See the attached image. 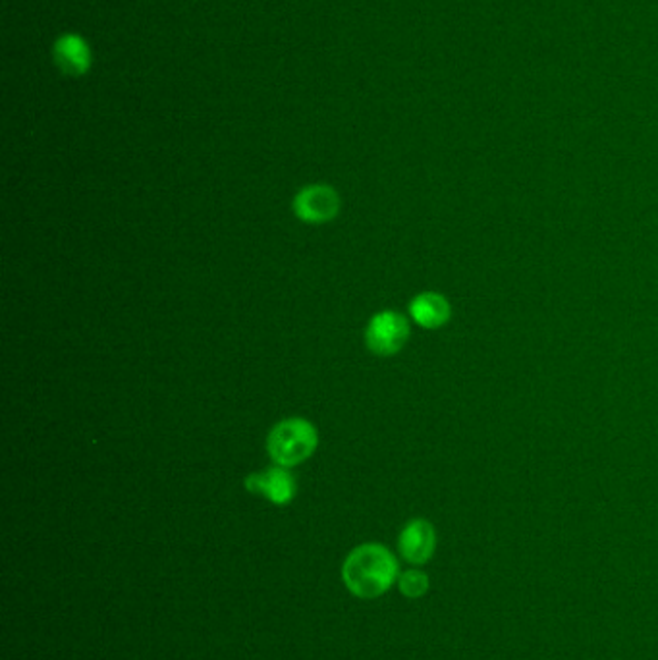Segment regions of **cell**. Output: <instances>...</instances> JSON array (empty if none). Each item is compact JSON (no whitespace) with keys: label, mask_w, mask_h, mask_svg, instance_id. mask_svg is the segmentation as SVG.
<instances>
[{"label":"cell","mask_w":658,"mask_h":660,"mask_svg":"<svg viewBox=\"0 0 658 660\" xmlns=\"http://www.w3.org/2000/svg\"><path fill=\"white\" fill-rule=\"evenodd\" d=\"M398 578V562L392 552L377 543L354 548L342 564V580L357 599L371 601L385 595Z\"/></svg>","instance_id":"6da1fadb"},{"label":"cell","mask_w":658,"mask_h":660,"mask_svg":"<svg viewBox=\"0 0 658 660\" xmlns=\"http://www.w3.org/2000/svg\"><path fill=\"white\" fill-rule=\"evenodd\" d=\"M319 444L315 425L303 417H288L269 432L267 450L271 460L281 467H293L313 456Z\"/></svg>","instance_id":"7a4b0ae2"},{"label":"cell","mask_w":658,"mask_h":660,"mask_svg":"<svg viewBox=\"0 0 658 660\" xmlns=\"http://www.w3.org/2000/svg\"><path fill=\"white\" fill-rule=\"evenodd\" d=\"M409 340V323L402 313L387 309L380 311L367 325L366 344L377 356H394Z\"/></svg>","instance_id":"3957f363"},{"label":"cell","mask_w":658,"mask_h":660,"mask_svg":"<svg viewBox=\"0 0 658 660\" xmlns=\"http://www.w3.org/2000/svg\"><path fill=\"white\" fill-rule=\"evenodd\" d=\"M340 196L328 184H311L298 191L292 208L296 217L307 224H326L340 213Z\"/></svg>","instance_id":"277c9868"},{"label":"cell","mask_w":658,"mask_h":660,"mask_svg":"<svg viewBox=\"0 0 658 660\" xmlns=\"http://www.w3.org/2000/svg\"><path fill=\"white\" fill-rule=\"evenodd\" d=\"M246 489L257 496H265L276 506H286L296 496V481L286 467L274 465L267 472H255L246 477Z\"/></svg>","instance_id":"5b68a950"},{"label":"cell","mask_w":658,"mask_h":660,"mask_svg":"<svg viewBox=\"0 0 658 660\" xmlns=\"http://www.w3.org/2000/svg\"><path fill=\"white\" fill-rule=\"evenodd\" d=\"M437 547V535L427 519H411L402 529L398 548L411 564H425Z\"/></svg>","instance_id":"8992f818"},{"label":"cell","mask_w":658,"mask_h":660,"mask_svg":"<svg viewBox=\"0 0 658 660\" xmlns=\"http://www.w3.org/2000/svg\"><path fill=\"white\" fill-rule=\"evenodd\" d=\"M409 315L419 326L435 330L452 317V305L439 292H421L411 300Z\"/></svg>","instance_id":"52a82bcc"},{"label":"cell","mask_w":658,"mask_h":660,"mask_svg":"<svg viewBox=\"0 0 658 660\" xmlns=\"http://www.w3.org/2000/svg\"><path fill=\"white\" fill-rule=\"evenodd\" d=\"M55 60L68 76H81L91 66V50L80 35L68 33L57 41Z\"/></svg>","instance_id":"ba28073f"},{"label":"cell","mask_w":658,"mask_h":660,"mask_svg":"<svg viewBox=\"0 0 658 660\" xmlns=\"http://www.w3.org/2000/svg\"><path fill=\"white\" fill-rule=\"evenodd\" d=\"M400 591L402 595L408 599H418L421 595H425V591L429 587V580L423 571L418 570H408L400 576Z\"/></svg>","instance_id":"9c48e42d"}]
</instances>
